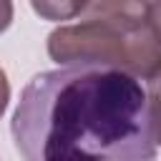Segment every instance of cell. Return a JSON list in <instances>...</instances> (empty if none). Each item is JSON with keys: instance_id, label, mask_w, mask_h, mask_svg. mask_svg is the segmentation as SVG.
<instances>
[{"instance_id": "1", "label": "cell", "mask_w": 161, "mask_h": 161, "mask_svg": "<svg viewBox=\"0 0 161 161\" xmlns=\"http://www.w3.org/2000/svg\"><path fill=\"white\" fill-rule=\"evenodd\" d=\"M23 161H153L146 88L108 65H60L28 80L10 121Z\"/></svg>"}, {"instance_id": "2", "label": "cell", "mask_w": 161, "mask_h": 161, "mask_svg": "<svg viewBox=\"0 0 161 161\" xmlns=\"http://www.w3.org/2000/svg\"><path fill=\"white\" fill-rule=\"evenodd\" d=\"M48 55L60 65H108L146 80L161 68V38L151 20L123 23L86 15L48 35Z\"/></svg>"}, {"instance_id": "3", "label": "cell", "mask_w": 161, "mask_h": 161, "mask_svg": "<svg viewBox=\"0 0 161 161\" xmlns=\"http://www.w3.org/2000/svg\"><path fill=\"white\" fill-rule=\"evenodd\" d=\"M83 15L113 18L123 23H148V0H91Z\"/></svg>"}, {"instance_id": "6", "label": "cell", "mask_w": 161, "mask_h": 161, "mask_svg": "<svg viewBox=\"0 0 161 161\" xmlns=\"http://www.w3.org/2000/svg\"><path fill=\"white\" fill-rule=\"evenodd\" d=\"M13 23V0H0V33H5Z\"/></svg>"}, {"instance_id": "4", "label": "cell", "mask_w": 161, "mask_h": 161, "mask_svg": "<svg viewBox=\"0 0 161 161\" xmlns=\"http://www.w3.org/2000/svg\"><path fill=\"white\" fill-rule=\"evenodd\" d=\"M88 3L91 0H30L35 15H40L43 20H53V23L78 18L88 8Z\"/></svg>"}, {"instance_id": "7", "label": "cell", "mask_w": 161, "mask_h": 161, "mask_svg": "<svg viewBox=\"0 0 161 161\" xmlns=\"http://www.w3.org/2000/svg\"><path fill=\"white\" fill-rule=\"evenodd\" d=\"M8 101H10V80H8L5 70L0 68V118H3L5 108H8Z\"/></svg>"}, {"instance_id": "5", "label": "cell", "mask_w": 161, "mask_h": 161, "mask_svg": "<svg viewBox=\"0 0 161 161\" xmlns=\"http://www.w3.org/2000/svg\"><path fill=\"white\" fill-rule=\"evenodd\" d=\"M146 96L151 103V118H153V136H156V146H161V68L146 78Z\"/></svg>"}, {"instance_id": "8", "label": "cell", "mask_w": 161, "mask_h": 161, "mask_svg": "<svg viewBox=\"0 0 161 161\" xmlns=\"http://www.w3.org/2000/svg\"><path fill=\"white\" fill-rule=\"evenodd\" d=\"M148 20H151V25L156 28V33L161 38V0H151L148 3Z\"/></svg>"}]
</instances>
